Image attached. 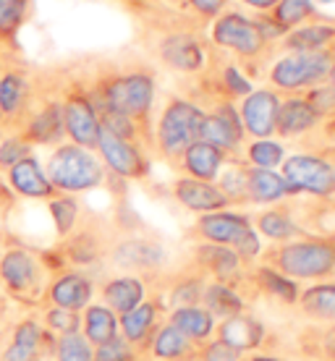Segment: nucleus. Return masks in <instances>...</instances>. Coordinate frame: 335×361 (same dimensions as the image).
<instances>
[{"label":"nucleus","mask_w":335,"mask_h":361,"mask_svg":"<svg viewBox=\"0 0 335 361\" xmlns=\"http://www.w3.org/2000/svg\"><path fill=\"white\" fill-rule=\"evenodd\" d=\"M87 90L100 113H118L145 128L154 102V76L147 68L100 66L87 76Z\"/></svg>","instance_id":"1"},{"label":"nucleus","mask_w":335,"mask_h":361,"mask_svg":"<svg viewBox=\"0 0 335 361\" xmlns=\"http://www.w3.org/2000/svg\"><path fill=\"white\" fill-rule=\"evenodd\" d=\"M50 252H39L35 246L6 235L0 246V293L13 301L18 309H39L45 304L50 280L55 278Z\"/></svg>","instance_id":"2"},{"label":"nucleus","mask_w":335,"mask_h":361,"mask_svg":"<svg viewBox=\"0 0 335 361\" xmlns=\"http://www.w3.org/2000/svg\"><path fill=\"white\" fill-rule=\"evenodd\" d=\"M45 176L58 194H82L102 186L108 178V171L102 165L100 154L95 149L79 147L73 142H63L50 149L47 160L42 163Z\"/></svg>","instance_id":"3"},{"label":"nucleus","mask_w":335,"mask_h":361,"mask_svg":"<svg viewBox=\"0 0 335 361\" xmlns=\"http://www.w3.org/2000/svg\"><path fill=\"white\" fill-rule=\"evenodd\" d=\"M291 280H322L335 272V241L312 235L286 241L272 252V264Z\"/></svg>","instance_id":"4"},{"label":"nucleus","mask_w":335,"mask_h":361,"mask_svg":"<svg viewBox=\"0 0 335 361\" xmlns=\"http://www.w3.org/2000/svg\"><path fill=\"white\" fill-rule=\"evenodd\" d=\"M61 110H63L66 142L95 149L100 136V116L87 90V79L61 71Z\"/></svg>","instance_id":"5"},{"label":"nucleus","mask_w":335,"mask_h":361,"mask_svg":"<svg viewBox=\"0 0 335 361\" xmlns=\"http://www.w3.org/2000/svg\"><path fill=\"white\" fill-rule=\"evenodd\" d=\"M55 335L47 333L37 309H18L0 338V361H53Z\"/></svg>","instance_id":"6"},{"label":"nucleus","mask_w":335,"mask_h":361,"mask_svg":"<svg viewBox=\"0 0 335 361\" xmlns=\"http://www.w3.org/2000/svg\"><path fill=\"white\" fill-rule=\"evenodd\" d=\"M202 118H205V110L200 105L178 97L168 99L157 118V126H154V145L160 154L171 157V160L181 157L183 149L200 139Z\"/></svg>","instance_id":"7"},{"label":"nucleus","mask_w":335,"mask_h":361,"mask_svg":"<svg viewBox=\"0 0 335 361\" xmlns=\"http://www.w3.org/2000/svg\"><path fill=\"white\" fill-rule=\"evenodd\" d=\"M335 63L330 50L322 53H288L270 68V82L281 92L312 90L327 82V73Z\"/></svg>","instance_id":"8"},{"label":"nucleus","mask_w":335,"mask_h":361,"mask_svg":"<svg viewBox=\"0 0 335 361\" xmlns=\"http://www.w3.org/2000/svg\"><path fill=\"white\" fill-rule=\"evenodd\" d=\"M283 180L288 194H309L317 199L335 197V165L319 154H291L283 160Z\"/></svg>","instance_id":"9"},{"label":"nucleus","mask_w":335,"mask_h":361,"mask_svg":"<svg viewBox=\"0 0 335 361\" xmlns=\"http://www.w3.org/2000/svg\"><path fill=\"white\" fill-rule=\"evenodd\" d=\"M35 94V68L21 63H11L0 68V131L16 128L24 118Z\"/></svg>","instance_id":"10"},{"label":"nucleus","mask_w":335,"mask_h":361,"mask_svg":"<svg viewBox=\"0 0 335 361\" xmlns=\"http://www.w3.org/2000/svg\"><path fill=\"white\" fill-rule=\"evenodd\" d=\"M168 259V252L160 241L145 238V235H126L110 241L108 262L123 275H145V272L160 270Z\"/></svg>","instance_id":"11"},{"label":"nucleus","mask_w":335,"mask_h":361,"mask_svg":"<svg viewBox=\"0 0 335 361\" xmlns=\"http://www.w3.org/2000/svg\"><path fill=\"white\" fill-rule=\"evenodd\" d=\"M95 152L100 154L102 165L110 176H118L123 180H139L150 173V163H147L142 145L121 139V136L110 134L108 128L100 126V136H97V147Z\"/></svg>","instance_id":"12"},{"label":"nucleus","mask_w":335,"mask_h":361,"mask_svg":"<svg viewBox=\"0 0 335 361\" xmlns=\"http://www.w3.org/2000/svg\"><path fill=\"white\" fill-rule=\"evenodd\" d=\"M212 42L226 47L241 58H260L264 53L267 39L262 37L257 21L241 16V13H223L212 24Z\"/></svg>","instance_id":"13"},{"label":"nucleus","mask_w":335,"mask_h":361,"mask_svg":"<svg viewBox=\"0 0 335 361\" xmlns=\"http://www.w3.org/2000/svg\"><path fill=\"white\" fill-rule=\"evenodd\" d=\"M244 126H241V116L238 110L231 105V99H223L215 105L212 113H205L200 126V142L215 147L220 152L233 154L238 147L244 145Z\"/></svg>","instance_id":"14"},{"label":"nucleus","mask_w":335,"mask_h":361,"mask_svg":"<svg viewBox=\"0 0 335 361\" xmlns=\"http://www.w3.org/2000/svg\"><path fill=\"white\" fill-rule=\"evenodd\" d=\"M97 293V283L90 272L82 270H61L55 272V278L50 280L45 293V304L50 307H61L68 312H79L92 304V298Z\"/></svg>","instance_id":"15"},{"label":"nucleus","mask_w":335,"mask_h":361,"mask_svg":"<svg viewBox=\"0 0 335 361\" xmlns=\"http://www.w3.org/2000/svg\"><path fill=\"white\" fill-rule=\"evenodd\" d=\"M281 97L272 90H252L244 97L238 116L244 134H252L254 139H270L275 134V121H278Z\"/></svg>","instance_id":"16"},{"label":"nucleus","mask_w":335,"mask_h":361,"mask_svg":"<svg viewBox=\"0 0 335 361\" xmlns=\"http://www.w3.org/2000/svg\"><path fill=\"white\" fill-rule=\"evenodd\" d=\"M157 55L168 68L181 73H197L205 68V47L186 32H168L157 39Z\"/></svg>","instance_id":"17"},{"label":"nucleus","mask_w":335,"mask_h":361,"mask_svg":"<svg viewBox=\"0 0 335 361\" xmlns=\"http://www.w3.org/2000/svg\"><path fill=\"white\" fill-rule=\"evenodd\" d=\"M254 226L252 220L241 212H207L197 220V233L205 238V244H218V246H236L252 233Z\"/></svg>","instance_id":"18"},{"label":"nucleus","mask_w":335,"mask_h":361,"mask_svg":"<svg viewBox=\"0 0 335 361\" xmlns=\"http://www.w3.org/2000/svg\"><path fill=\"white\" fill-rule=\"evenodd\" d=\"M6 183L8 189L21 199H35V202H47L53 199L58 191L50 186L45 176V168L39 163L37 154H29L24 160H18L8 173H6Z\"/></svg>","instance_id":"19"},{"label":"nucleus","mask_w":335,"mask_h":361,"mask_svg":"<svg viewBox=\"0 0 335 361\" xmlns=\"http://www.w3.org/2000/svg\"><path fill=\"white\" fill-rule=\"evenodd\" d=\"M173 197L178 199L186 209L200 212V215L220 212V209L228 207V199L218 189V183L197 180V178H189V176H183V178H178L173 183Z\"/></svg>","instance_id":"20"},{"label":"nucleus","mask_w":335,"mask_h":361,"mask_svg":"<svg viewBox=\"0 0 335 361\" xmlns=\"http://www.w3.org/2000/svg\"><path fill=\"white\" fill-rule=\"evenodd\" d=\"M100 298L102 304L116 312L118 317L131 312L134 307H139L142 301L147 298V288H145V280L139 275H113V278L102 280L100 283Z\"/></svg>","instance_id":"21"},{"label":"nucleus","mask_w":335,"mask_h":361,"mask_svg":"<svg viewBox=\"0 0 335 361\" xmlns=\"http://www.w3.org/2000/svg\"><path fill=\"white\" fill-rule=\"evenodd\" d=\"M218 338L238 353L257 351V348L264 343V327L257 317L244 314V312H241V314H236V317L220 319Z\"/></svg>","instance_id":"22"},{"label":"nucleus","mask_w":335,"mask_h":361,"mask_svg":"<svg viewBox=\"0 0 335 361\" xmlns=\"http://www.w3.org/2000/svg\"><path fill=\"white\" fill-rule=\"evenodd\" d=\"M319 126V116L312 110L304 97H288L281 99L278 108V121H275V134L286 136V139H299Z\"/></svg>","instance_id":"23"},{"label":"nucleus","mask_w":335,"mask_h":361,"mask_svg":"<svg viewBox=\"0 0 335 361\" xmlns=\"http://www.w3.org/2000/svg\"><path fill=\"white\" fill-rule=\"evenodd\" d=\"M157 319H160L157 304L145 298L139 307H134L131 312L118 317V333H121L123 341H128L136 348V345L147 343L152 338V333L157 330Z\"/></svg>","instance_id":"24"},{"label":"nucleus","mask_w":335,"mask_h":361,"mask_svg":"<svg viewBox=\"0 0 335 361\" xmlns=\"http://www.w3.org/2000/svg\"><path fill=\"white\" fill-rule=\"evenodd\" d=\"M181 163H183V171L189 173V178L215 183L220 171H223V165H226V154L197 139V142H191V145L183 149Z\"/></svg>","instance_id":"25"},{"label":"nucleus","mask_w":335,"mask_h":361,"mask_svg":"<svg viewBox=\"0 0 335 361\" xmlns=\"http://www.w3.org/2000/svg\"><path fill=\"white\" fill-rule=\"evenodd\" d=\"M286 197H291V194L281 173L262 171V168H249L246 171V202H252V204H278Z\"/></svg>","instance_id":"26"},{"label":"nucleus","mask_w":335,"mask_h":361,"mask_svg":"<svg viewBox=\"0 0 335 361\" xmlns=\"http://www.w3.org/2000/svg\"><path fill=\"white\" fill-rule=\"evenodd\" d=\"M197 262L205 272H209L220 283H231V278H236L244 262L238 259V254L231 246H218V244H200L197 246Z\"/></svg>","instance_id":"27"},{"label":"nucleus","mask_w":335,"mask_h":361,"mask_svg":"<svg viewBox=\"0 0 335 361\" xmlns=\"http://www.w3.org/2000/svg\"><path fill=\"white\" fill-rule=\"evenodd\" d=\"M79 333L90 341V345H102L118 338V314L116 312H110L105 304H97V301H92L90 307L82 312V327H79Z\"/></svg>","instance_id":"28"},{"label":"nucleus","mask_w":335,"mask_h":361,"mask_svg":"<svg viewBox=\"0 0 335 361\" xmlns=\"http://www.w3.org/2000/svg\"><path fill=\"white\" fill-rule=\"evenodd\" d=\"M150 353H152L154 361H178L186 359V356H194V343L178 327L165 322V325H157V330L150 338Z\"/></svg>","instance_id":"29"},{"label":"nucleus","mask_w":335,"mask_h":361,"mask_svg":"<svg viewBox=\"0 0 335 361\" xmlns=\"http://www.w3.org/2000/svg\"><path fill=\"white\" fill-rule=\"evenodd\" d=\"M173 327H178L191 343H207L209 335L215 333V317L209 314L205 307H181L173 309L171 319H168Z\"/></svg>","instance_id":"30"},{"label":"nucleus","mask_w":335,"mask_h":361,"mask_svg":"<svg viewBox=\"0 0 335 361\" xmlns=\"http://www.w3.org/2000/svg\"><path fill=\"white\" fill-rule=\"evenodd\" d=\"M335 42V27L333 24H301V27L291 29L286 35V47L288 53H322L327 45Z\"/></svg>","instance_id":"31"},{"label":"nucleus","mask_w":335,"mask_h":361,"mask_svg":"<svg viewBox=\"0 0 335 361\" xmlns=\"http://www.w3.org/2000/svg\"><path fill=\"white\" fill-rule=\"evenodd\" d=\"M215 317V319H228V317H236L244 312V298L238 296V290L231 286V283H220V280H212L205 286L202 290V304Z\"/></svg>","instance_id":"32"},{"label":"nucleus","mask_w":335,"mask_h":361,"mask_svg":"<svg viewBox=\"0 0 335 361\" xmlns=\"http://www.w3.org/2000/svg\"><path fill=\"white\" fill-rule=\"evenodd\" d=\"M35 13V0H0V39L18 47V35Z\"/></svg>","instance_id":"33"},{"label":"nucleus","mask_w":335,"mask_h":361,"mask_svg":"<svg viewBox=\"0 0 335 361\" xmlns=\"http://www.w3.org/2000/svg\"><path fill=\"white\" fill-rule=\"evenodd\" d=\"M301 312L315 322L335 325V283H317L299 296Z\"/></svg>","instance_id":"34"},{"label":"nucleus","mask_w":335,"mask_h":361,"mask_svg":"<svg viewBox=\"0 0 335 361\" xmlns=\"http://www.w3.org/2000/svg\"><path fill=\"white\" fill-rule=\"evenodd\" d=\"M254 280H257V286H260L267 296L278 298L283 304H299L301 290H299V286H296V280L286 278L283 272H278L275 267H270V264L257 267V270H254Z\"/></svg>","instance_id":"35"},{"label":"nucleus","mask_w":335,"mask_h":361,"mask_svg":"<svg viewBox=\"0 0 335 361\" xmlns=\"http://www.w3.org/2000/svg\"><path fill=\"white\" fill-rule=\"evenodd\" d=\"M47 209H50V217H53L58 241L66 238L73 228L82 223V207H79L76 197H71V194H55L53 199H47Z\"/></svg>","instance_id":"36"},{"label":"nucleus","mask_w":335,"mask_h":361,"mask_svg":"<svg viewBox=\"0 0 335 361\" xmlns=\"http://www.w3.org/2000/svg\"><path fill=\"white\" fill-rule=\"evenodd\" d=\"M257 233L267 235L270 241L286 244V241H293L296 233H301V228L293 223L288 209H264L262 215L257 217Z\"/></svg>","instance_id":"37"},{"label":"nucleus","mask_w":335,"mask_h":361,"mask_svg":"<svg viewBox=\"0 0 335 361\" xmlns=\"http://www.w3.org/2000/svg\"><path fill=\"white\" fill-rule=\"evenodd\" d=\"M317 13V8L312 6V0H281L272 8V21L288 35L291 29L301 27L307 18H312Z\"/></svg>","instance_id":"38"},{"label":"nucleus","mask_w":335,"mask_h":361,"mask_svg":"<svg viewBox=\"0 0 335 361\" xmlns=\"http://www.w3.org/2000/svg\"><path fill=\"white\" fill-rule=\"evenodd\" d=\"M246 160H249V168L275 171L286 160V149L275 139H257V142L246 147Z\"/></svg>","instance_id":"39"},{"label":"nucleus","mask_w":335,"mask_h":361,"mask_svg":"<svg viewBox=\"0 0 335 361\" xmlns=\"http://www.w3.org/2000/svg\"><path fill=\"white\" fill-rule=\"evenodd\" d=\"M29 154H35V147L18 131H13V128L0 131V173H8L18 160H24Z\"/></svg>","instance_id":"40"},{"label":"nucleus","mask_w":335,"mask_h":361,"mask_svg":"<svg viewBox=\"0 0 335 361\" xmlns=\"http://www.w3.org/2000/svg\"><path fill=\"white\" fill-rule=\"evenodd\" d=\"M37 312H39V319H42L45 330L53 333L55 338L66 333H76V330L82 327V314H79V312H68V309L50 307V304H42Z\"/></svg>","instance_id":"41"},{"label":"nucleus","mask_w":335,"mask_h":361,"mask_svg":"<svg viewBox=\"0 0 335 361\" xmlns=\"http://www.w3.org/2000/svg\"><path fill=\"white\" fill-rule=\"evenodd\" d=\"M92 353H95V348L79 330L55 338L53 361H92Z\"/></svg>","instance_id":"42"},{"label":"nucleus","mask_w":335,"mask_h":361,"mask_svg":"<svg viewBox=\"0 0 335 361\" xmlns=\"http://www.w3.org/2000/svg\"><path fill=\"white\" fill-rule=\"evenodd\" d=\"M246 171H249V168L241 163H231L228 171H220L218 189L226 194L228 204H231V202H246Z\"/></svg>","instance_id":"43"},{"label":"nucleus","mask_w":335,"mask_h":361,"mask_svg":"<svg viewBox=\"0 0 335 361\" xmlns=\"http://www.w3.org/2000/svg\"><path fill=\"white\" fill-rule=\"evenodd\" d=\"M92 361H136V351L134 345L118 335V338H113L108 343L95 345Z\"/></svg>","instance_id":"44"},{"label":"nucleus","mask_w":335,"mask_h":361,"mask_svg":"<svg viewBox=\"0 0 335 361\" xmlns=\"http://www.w3.org/2000/svg\"><path fill=\"white\" fill-rule=\"evenodd\" d=\"M202 290H205V283L197 278L183 280L178 286H173L171 290V304L173 309H181V307H200L202 304Z\"/></svg>","instance_id":"45"},{"label":"nucleus","mask_w":335,"mask_h":361,"mask_svg":"<svg viewBox=\"0 0 335 361\" xmlns=\"http://www.w3.org/2000/svg\"><path fill=\"white\" fill-rule=\"evenodd\" d=\"M312 105V110L322 118H335V90L330 84H317V87H312L307 92V97H304Z\"/></svg>","instance_id":"46"},{"label":"nucleus","mask_w":335,"mask_h":361,"mask_svg":"<svg viewBox=\"0 0 335 361\" xmlns=\"http://www.w3.org/2000/svg\"><path fill=\"white\" fill-rule=\"evenodd\" d=\"M220 79H223V82H220V84H223V92H226L231 99H233V97H246V94L252 92V82H249V79H246L244 73L238 71L236 66H226Z\"/></svg>","instance_id":"47"},{"label":"nucleus","mask_w":335,"mask_h":361,"mask_svg":"<svg viewBox=\"0 0 335 361\" xmlns=\"http://www.w3.org/2000/svg\"><path fill=\"white\" fill-rule=\"evenodd\" d=\"M200 361H241V353L233 351V348L228 343H223L220 338H215V341H207V343L202 345Z\"/></svg>","instance_id":"48"},{"label":"nucleus","mask_w":335,"mask_h":361,"mask_svg":"<svg viewBox=\"0 0 335 361\" xmlns=\"http://www.w3.org/2000/svg\"><path fill=\"white\" fill-rule=\"evenodd\" d=\"M186 3H189V8L194 13H200L205 18H215L220 16V11L226 8L228 0H186Z\"/></svg>","instance_id":"49"},{"label":"nucleus","mask_w":335,"mask_h":361,"mask_svg":"<svg viewBox=\"0 0 335 361\" xmlns=\"http://www.w3.org/2000/svg\"><path fill=\"white\" fill-rule=\"evenodd\" d=\"M16 312H18L16 304H13V301H8V298L0 293V338H3V333H6V330H8L11 319L16 317Z\"/></svg>","instance_id":"50"},{"label":"nucleus","mask_w":335,"mask_h":361,"mask_svg":"<svg viewBox=\"0 0 335 361\" xmlns=\"http://www.w3.org/2000/svg\"><path fill=\"white\" fill-rule=\"evenodd\" d=\"M319 353L327 361H335V325H330L325 333L319 335Z\"/></svg>","instance_id":"51"},{"label":"nucleus","mask_w":335,"mask_h":361,"mask_svg":"<svg viewBox=\"0 0 335 361\" xmlns=\"http://www.w3.org/2000/svg\"><path fill=\"white\" fill-rule=\"evenodd\" d=\"M11 63H21V50L11 47L8 42L0 39V66H11Z\"/></svg>","instance_id":"52"},{"label":"nucleus","mask_w":335,"mask_h":361,"mask_svg":"<svg viewBox=\"0 0 335 361\" xmlns=\"http://www.w3.org/2000/svg\"><path fill=\"white\" fill-rule=\"evenodd\" d=\"M241 3H246L254 11H272L281 0H241Z\"/></svg>","instance_id":"53"},{"label":"nucleus","mask_w":335,"mask_h":361,"mask_svg":"<svg viewBox=\"0 0 335 361\" xmlns=\"http://www.w3.org/2000/svg\"><path fill=\"white\" fill-rule=\"evenodd\" d=\"M241 361H281L278 356H267V353H254L249 359H241Z\"/></svg>","instance_id":"54"},{"label":"nucleus","mask_w":335,"mask_h":361,"mask_svg":"<svg viewBox=\"0 0 335 361\" xmlns=\"http://www.w3.org/2000/svg\"><path fill=\"white\" fill-rule=\"evenodd\" d=\"M327 84L335 90V63H333V68H330V73H327Z\"/></svg>","instance_id":"55"},{"label":"nucleus","mask_w":335,"mask_h":361,"mask_svg":"<svg viewBox=\"0 0 335 361\" xmlns=\"http://www.w3.org/2000/svg\"><path fill=\"white\" fill-rule=\"evenodd\" d=\"M327 134L335 139V118H330V121H327Z\"/></svg>","instance_id":"56"},{"label":"nucleus","mask_w":335,"mask_h":361,"mask_svg":"<svg viewBox=\"0 0 335 361\" xmlns=\"http://www.w3.org/2000/svg\"><path fill=\"white\" fill-rule=\"evenodd\" d=\"M330 3H335V0H312L315 8H317V6H330Z\"/></svg>","instance_id":"57"},{"label":"nucleus","mask_w":335,"mask_h":361,"mask_svg":"<svg viewBox=\"0 0 335 361\" xmlns=\"http://www.w3.org/2000/svg\"><path fill=\"white\" fill-rule=\"evenodd\" d=\"M178 361H200V356H186V359H178Z\"/></svg>","instance_id":"58"},{"label":"nucleus","mask_w":335,"mask_h":361,"mask_svg":"<svg viewBox=\"0 0 335 361\" xmlns=\"http://www.w3.org/2000/svg\"><path fill=\"white\" fill-rule=\"evenodd\" d=\"M3 238H6V233H0V246H3Z\"/></svg>","instance_id":"59"},{"label":"nucleus","mask_w":335,"mask_h":361,"mask_svg":"<svg viewBox=\"0 0 335 361\" xmlns=\"http://www.w3.org/2000/svg\"><path fill=\"white\" fill-rule=\"evenodd\" d=\"M29 361H47V359H29Z\"/></svg>","instance_id":"60"},{"label":"nucleus","mask_w":335,"mask_h":361,"mask_svg":"<svg viewBox=\"0 0 335 361\" xmlns=\"http://www.w3.org/2000/svg\"><path fill=\"white\" fill-rule=\"evenodd\" d=\"M0 68H6V66H0Z\"/></svg>","instance_id":"61"}]
</instances>
